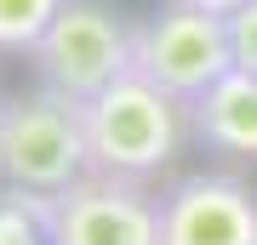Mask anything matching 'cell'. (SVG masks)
<instances>
[{
	"label": "cell",
	"instance_id": "cell-4",
	"mask_svg": "<svg viewBox=\"0 0 257 245\" xmlns=\"http://www.w3.org/2000/svg\"><path fill=\"white\" fill-rule=\"evenodd\" d=\"M132 69L177 103H194L206 86H217L234 69L229 18L194 12L183 0H160L149 18L132 23Z\"/></svg>",
	"mask_w": 257,
	"mask_h": 245
},
{
	"label": "cell",
	"instance_id": "cell-10",
	"mask_svg": "<svg viewBox=\"0 0 257 245\" xmlns=\"http://www.w3.org/2000/svg\"><path fill=\"white\" fill-rule=\"evenodd\" d=\"M229 46H234V69L257 74V0L229 18Z\"/></svg>",
	"mask_w": 257,
	"mask_h": 245
},
{
	"label": "cell",
	"instance_id": "cell-2",
	"mask_svg": "<svg viewBox=\"0 0 257 245\" xmlns=\"http://www.w3.org/2000/svg\"><path fill=\"white\" fill-rule=\"evenodd\" d=\"M86 160V120L80 103L57 97L52 86L0 103V182L23 194H63L74 188Z\"/></svg>",
	"mask_w": 257,
	"mask_h": 245
},
{
	"label": "cell",
	"instance_id": "cell-11",
	"mask_svg": "<svg viewBox=\"0 0 257 245\" xmlns=\"http://www.w3.org/2000/svg\"><path fill=\"white\" fill-rule=\"evenodd\" d=\"M183 6L211 12V18H234V12H240V6H251V0H183Z\"/></svg>",
	"mask_w": 257,
	"mask_h": 245
},
{
	"label": "cell",
	"instance_id": "cell-5",
	"mask_svg": "<svg viewBox=\"0 0 257 245\" xmlns=\"http://www.w3.org/2000/svg\"><path fill=\"white\" fill-rule=\"evenodd\" d=\"M52 245H160V200L138 177L86 171L74 188L46 194Z\"/></svg>",
	"mask_w": 257,
	"mask_h": 245
},
{
	"label": "cell",
	"instance_id": "cell-6",
	"mask_svg": "<svg viewBox=\"0 0 257 245\" xmlns=\"http://www.w3.org/2000/svg\"><path fill=\"white\" fill-rule=\"evenodd\" d=\"M160 245H257V194L229 171H189L160 194Z\"/></svg>",
	"mask_w": 257,
	"mask_h": 245
},
{
	"label": "cell",
	"instance_id": "cell-3",
	"mask_svg": "<svg viewBox=\"0 0 257 245\" xmlns=\"http://www.w3.org/2000/svg\"><path fill=\"white\" fill-rule=\"evenodd\" d=\"M29 57L40 86H52L69 103H92L120 74H132V23L109 0H63V12Z\"/></svg>",
	"mask_w": 257,
	"mask_h": 245
},
{
	"label": "cell",
	"instance_id": "cell-8",
	"mask_svg": "<svg viewBox=\"0 0 257 245\" xmlns=\"http://www.w3.org/2000/svg\"><path fill=\"white\" fill-rule=\"evenodd\" d=\"M0 245H52L46 194H23V188L0 194Z\"/></svg>",
	"mask_w": 257,
	"mask_h": 245
},
{
	"label": "cell",
	"instance_id": "cell-9",
	"mask_svg": "<svg viewBox=\"0 0 257 245\" xmlns=\"http://www.w3.org/2000/svg\"><path fill=\"white\" fill-rule=\"evenodd\" d=\"M63 0H0V52H35Z\"/></svg>",
	"mask_w": 257,
	"mask_h": 245
},
{
	"label": "cell",
	"instance_id": "cell-1",
	"mask_svg": "<svg viewBox=\"0 0 257 245\" xmlns=\"http://www.w3.org/2000/svg\"><path fill=\"white\" fill-rule=\"evenodd\" d=\"M80 120H86V160H92V171L138 177V182L149 171H160L189 131L183 103L172 91H160L155 80H143L138 69L120 74L92 103H80Z\"/></svg>",
	"mask_w": 257,
	"mask_h": 245
},
{
	"label": "cell",
	"instance_id": "cell-7",
	"mask_svg": "<svg viewBox=\"0 0 257 245\" xmlns=\"http://www.w3.org/2000/svg\"><path fill=\"white\" fill-rule=\"evenodd\" d=\"M189 131L217 154L257 160V74L229 69L217 86H206L194 103H183Z\"/></svg>",
	"mask_w": 257,
	"mask_h": 245
}]
</instances>
